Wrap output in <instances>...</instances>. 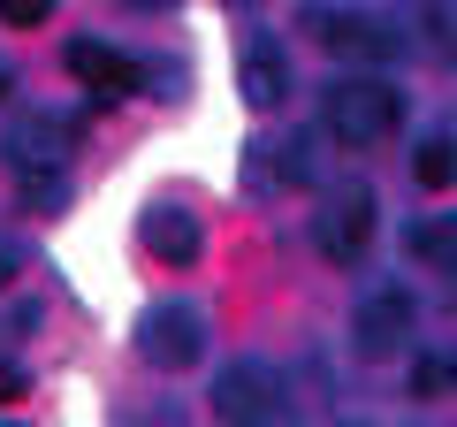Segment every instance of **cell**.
Returning a JSON list of instances; mask_svg holds the SVG:
<instances>
[{"instance_id":"9c48e42d","label":"cell","mask_w":457,"mask_h":427,"mask_svg":"<svg viewBox=\"0 0 457 427\" xmlns=\"http://www.w3.org/2000/svg\"><path fill=\"white\" fill-rule=\"evenodd\" d=\"M137 237H145V252L153 260H168V267H191L198 260V214H183V206H145V222H137Z\"/></svg>"},{"instance_id":"ba28073f","label":"cell","mask_w":457,"mask_h":427,"mask_svg":"<svg viewBox=\"0 0 457 427\" xmlns=\"http://www.w3.org/2000/svg\"><path fill=\"white\" fill-rule=\"evenodd\" d=\"M305 31L320 38L328 54H359V62H381V54H396V38L381 31L374 16H343V8H305Z\"/></svg>"},{"instance_id":"8992f818","label":"cell","mask_w":457,"mask_h":427,"mask_svg":"<svg viewBox=\"0 0 457 427\" xmlns=\"http://www.w3.org/2000/svg\"><path fill=\"white\" fill-rule=\"evenodd\" d=\"M69 146H77V122H62V115H16V122H8V146H0V153H8L23 176H62Z\"/></svg>"},{"instance_id":"ffe728a7","label":"cell","mask_w":457,"mask_h":427,"mask_svg":"<svg viewBox=\"0 0 457 427\" xmlns=\"http://www.w3.org/2000/svg\"><path fill=\"white\" fill-rule=\"evenodd\" d=\"M8 427H16V420H8Z\"/></svg>"},{"instance_id":"d6986e66","label":"cell","mask_w":457,"mask_h":427,"mask_svg":"<svg viewBox=\"0 0 457 427\" xmlns=\"http://www.w3.org/2000/svg\"><path fill=\"white\" fill-rule=\"evenodd\" d=\"M0 99H8V69H0Z\"/></svg>"},{"instance_id":"5b68a950","label":"cell","mask_w":457,"mask_h":427,"mask_svg":"<svg viewBox=\"0 0 457 427\" xmlns=\"http://www.w3.org/2000/svg\"><path fill=\"white\" fill-rule=\"evenodd\" d=\"M137 351H145L153 366H191L198 351H206V321H198V306H153L145 321H137Z\"/></svg>"},{"instance_id":"52a82bcc","label":"cell","mask_w":457,"mask_h":427,"mask_svg":"<svg viewBox=\"0 0 457 427\" xmlns=\"http://www.w3.org/2000/svg\"><path fill=\"white\" fill-rule=\"evenodd\" d=\"M69 77H77V84H92L99 99H130L137 84H145V69H137L130 54L99 46V38H69Z\"/></svg>"},{"instance_id":"ac0fdd59","label":"cell","mask_w":457,"mask_h":427,"mask_svg":"<svg viewBox=\"0 0 457 427\" xmlns=\"http://www.w3.org/2000/svg\"><path fill=\"white\" fill-rule=\"evenodd\" d=\"M8 275H16V260H8V252H0V282H8Z\"/></svg>"},{"instance_id":"e0dca14e","label":"cell","mask_w":457,"mask_h":427,"mask_svg":"<svg viewBox=\"0 0 457 427\" xmlns=\"http://www.w3.org/2000/svg\"><path fill=\"white\" fill-rule=\"evenodd\" d=\"M23 389H31V374H23V366H0V405H16Z\"/></svg>"},{"instance_id":"3957f363","label":"cell","mask_w":457,"mask_h":427,"mask_svg":"<svg viewBox=\"0 0 457 427\" xmlns=\"http://www.w3.org/2000/svg\"><path fill=\"white\" fill-rule=\"evenodd\" d=\"M411 329H420V306H411L404 282H374V290L359 297V313H351L359 359H396V351L411 344Z\"/></svg>"},{"instance_id":"2e32d148","label":"cell","mask_w":457,"mask_h":427,"mask_svg":"<svg viewBox=\"0 0 457 427\" xmlns=\"http://www.w3.org/2000/svg\"><path fill=\"white\" fill-rule=\"evenodd\" d=\"M0 23L31 31V23H46V0H0Z\"/></svg>"},{"instance_id":"8fae6325","label":"cell","mask_w":457,"mask_h":427,"mask_svg":"<svg viewBox=\"0 0 457 427\" xmlns=\"http://www.w3.org/2000/svg\"><path fill=\"white\" fill-rule=\"evenodd\" d=\"M404 252L420 267H435V275H457V214H427V222H411Z\"/></svg>"},{"instance_id":"5bb4252c","label":"cell","mask_w":457,"mask_h":427,"mask_svg":"<svg viewBox=\"0 0 457 427\" xmlns=\"http://www.w3.org/2000/svg\"><path fill=\"white\" fill-rule=\"evenodd\" d=\"M267 153V168H275L282 183H305L312 176V161H305V138H290V146H260Z\"/></svg>"},{"instance_id":"9a60e30c","label":"cell","mask_w":457,"mask_h":427,"mask_svg":"<svg viewBox=\"0 0 457 427\" xmlns=\"http://www.w3.org/2000/svg\"><path fill=\"white\" fill-rule=\"evenodd\" d=\"M23 206H31V214L69 206V176H23Z\"/></svg>"},{"instance_id":"30bf717a","label":"cell","mask_w":457,"mask_h":427,"mask_svg":"<svg viewBox=\"0 0 457 427\" xmlns=\"http://www.w3.org/2000/svg\"><path fill=\"white\" fill-rule=\"evenodd\" d=\"M237 84H245L252 107H282V99H290V54L252 46V54H245V69H237Z\"/></svg>"},{"instance_id":"4fadbf2b","label":"cell","mask_w":457,"mask_h":427,"mask_svg":"<svg viewBox=\"0 0 457 427\" xmlns=\"http://www.w3.org/2000/svg\"><path fill=\"white\" fill-rule=\"evenodd\" d=\"M411 397H457V359L420 351V359H411Z\"/></svg>"},{"instance_id":"7c38bea8","label":"cell","mask_w":457,"mask_h":427,"mask_svg":"<svg viewBox=\"0 0 457 427\" xmlns=\"http://www.w3.org/2000/svg\"><path fill=\"white\" fill-rule=\"evenodd\" d=\"M411 176H420L427 191H450V183H457V138H427L420 161H411Z\"/></svg>"},{"instance_id":"277c9868","label":"cell","mask_w":457,"mask_h":427,"mask_svg":"<svg viewBox=\"0 0 457 427\" xmlns=\"http://www.w3.org/2000/svg\"><path fill=\"white\" fill-rule=\"evenodd\" d=\"M366 245H374V191H366V183H343V191L328 198V214H320V252L336 267H359Z\"/></svg>"},{"instance_id":"7a4b0ae2","label":"cell","mask_w":457,"mask_h":427,"mask_svg":"<svg viewBox=\"0 0 457 427\" xmlns=\"http://www.w3.org/2000/svg\"><path fill=\"white\" fill-rule=\"evenodd\" d=\"M213 412H221V427H297L290 389L267 359H228L213 374Z\"/></svg>"},{"instance_id":"6da1fadb","label":"cell","mask_w":457,"mask_h":427,"mask_svg":"<svg viewBox=\"0 0 457 427\" xmlns=\"http://www.w3.org/2000/svg\"><path fill=\"white\" fill-rule=\"evenodd\" d=\"M320 115H328V138L351 153H374L396 138V122H404V99L389 92L381 77H336L320 99Z\"/></svg>"}]
</instances>
